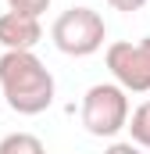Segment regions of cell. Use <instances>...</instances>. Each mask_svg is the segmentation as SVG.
I'll list each match as a JSON object with an SVG mask.
<instances>
[{
  "instance_id": "obj_3",
  "label": "cell",
  "mask_w": 150,
  "mask_h": 154,
  "mask_svg": "<svg viewBox=\"0 0 150 154\" xmlns=\"http://www.w3.org/2000/svg\"><path fill=\"white\" fill-rule=\"evenodd\" d=\"M129 122V93L114 82H97L82 97V125L89 136H118Z\"/></svg>"
},
{
  "instance_id": "obj_6",
  "label": "cell",
  "mask_w": 150,
  "mask_h": 154,
  "mask_svg": "<svg viewBox=\"0 0 150 154\" xmlns=\"http://www.w3.org/2000/svg\"><path fill=\"white\" fill-rule=\"evenodd\" d=\"M0 154H46V147L32 133H11L0 140Z\"/></svg>"
},
{
  "instance_id": "obj_5",
  "label": "cell",
  "mask_w": 150,
  "mask_h": 154,
  "mask_svg": "<svg viewBox=\"0 0 150 154\" xmlns=\"http://www.w3.org/2000/svg\"><path fill=\"white\" fill-rule=\"evenodd\" d=\"M39 39H43L39 18L18 14V11H4L0 14V43H4V50H32Z\"/></svg>"
},
{
  "instance_id": "obj_1",
  "label": "cell",
  "mask_w": 150,
  "mask_h": 154,
  "mask_svg": "<svg viewBox=\"0 0 150 154\" xmlns=\"http://www.w3.org/2000/svg\"><path fill=\"white\" fill-rule=\"evenodd\" d=\"M0 93L11 111L43 115L54 104V75L32 50H4L0 54Z\"/></svg>"
},
{
  "instance_id": "obj_9",
  "label": "cell",
  "mask_w": 150,
  "mask_h": 154,
  "mask_svg": "<svg viewBox=\"0 0 150 154\" xmlns=\"http://www.w3.org/2000/svg\"><path fill=\"white\" fill-rule=\"evenodd\" d=\"M114 11H122V14H132V11H143L150 0H107Z\"/></svg>"
},
{
  "instance_id": "obj_2",
  "label": "cell",
  "mask_w": 150,
  "mask_h": 154,
  "mask_svg": "<svg viewBox=\"0 0 150 154\" xmlns=\"http://www.w3.org/2000/svg\"><path fill=\"white\" fill-rule=\"evenodd\" d=\"M50 39L68 57H89L104 47L107 25H104L100 11H93V7H68L64 14H57V22L50 29Z\"/></svg>"
},
{
  "instance_id": "obj_7",
  "label": "cell",
  "mask_w": 150,
  "mask_h": 154,
  "mask_svg": "<svg viewBox=\"0 0 150 154\" xmlns=\"http://www.w3.org/2000/svg\"><path fill=\"white\" fill-rule=\"evenodd\" d=\"M125 129L132 133V143H136V147L150 151V100H147V104H140V108L129 115Z\"/></svg>"
},
{
  "instance_id": "obj_4",
  "label": "cell",
  "mask_w": 150,
  "mask_h": 154,
  "mask_svg": "<svg viewBox=\"0 0 150 154\" xmlns=\"http://www.w3.org/2000/svg\"><path fill=\"white\" fill-rule=\"evenodd\" d=\"M104 61L114 75V86L125 93H150V36L136 39H118L104 50Z\"/></svg>"
},
{
  "instance_id": "obj_10",
  "label": "cell",
  "mask_w": 150,
  "mask_h": 154,
  "mask_svg": "<svg viewBox=\"0 0 150 154\" xmlns=\"http://www.w3.org/2000/svg\"><path fill=\"white\" fill-rule=\"evenodd\" d=\"M104 154H147V151H143V147H136V143L129 140V143H111Z\"/></svg>"
},
{
  "instance_id": "obj_8",
  "label": "cell",
  "mask_w": 150,
  "mask_h": 154,
  "mask_svg": "<svg viewBox=\"0 0 150 154\" xmlns=\"http://www.w3.org/2000/svg\"><path fill=\"white\" fill-rule=\"evenodd\" d=\"M46 7H50V0H7V11L29 14V18H39V14H43Z\"/></svg>"
}]
</instances>
